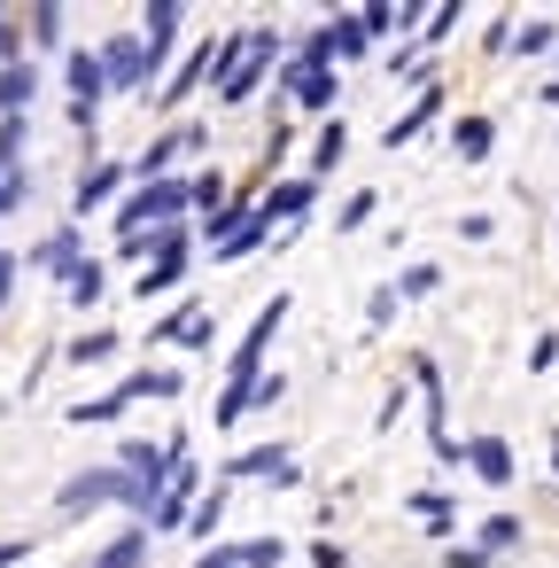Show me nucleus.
<instances>
[{
	"instance_id": "12",
	"label": "nucleus",
	"mask_w": 559,
	"mask_h": 568,
	"mask_svg": "<svg viewBox=\"0 0 559 568\" xmlns=\"http://www.w3.org/2000/svg\"><path fill=\"white\" fill-rule=\"evenodd\" d=\"M32 94V70H0V110H24Z\"/></svg>"
},
{
	"instance_id": "6",
	"label": "nucleus",
	"mask_w": 559,
	"mask_h": 568,
	"mask_svg": "<svg viewBox=\"0 0 559 568\" xmlns=\"http://www.w3.org/2000/svg\"><path fill=\"white\" fill-rule=\"evenodd\" d=\"M156 336H163V343H210V319H203V311H179V319H163Z\"/></svg>"
},
{
	"instance_id": "4",
	"label": "nucleus",
	"mask_w": 559,
	"mask_h": 568,
	"mask_svg": "<svg viewBox=\"0 0 559 568\" xmlns=\"http://www.w3.org/2000/svg\"><path fill=\"white\" fill-rule=\"evenodd\" d=\"M70 87H78V125H85V117H93V94H102V63L70 55Z\"/></svg>"
},
{
	"instance_id": "11",
	"label": "nucleus",
	"mask_w": 559,
	"mask_h": 568,
	"mask_svg": "<svg viewBox=\"0 0 559 568\" xmlns=\"http://www.w3.org/2000/svg\"><path fill=\"white\" fill-rule=\"evenodd\" d=\"M117 180H125V172H117V164H102V172L78 188V203H110V195H117Z\"/></svg>"
},
{
	"instance_id": "13",
	"label": "nucleus",
	"mask_w": 559,
	"mask_h": 568,
	"mask_svg": "<svg viewBox=\"0 0 559 568\" xmlns=\"http://www.w3.org/2000/svg\"><path fill=\"white\" fill-rule=\"evenodd\" d=\"M427 117H435V94H420V110H412V117H397V125H389V140H412Z\"/></svg>"
},
{
	"instance_id": "1",
	"label": "nucleus",
	"mask_w": 559,
	"mask_h": 568,
	"mask_svg": "<svg viewBox=\"0 0 559 568\" xmlns=\"http://www.w3.org/2000/svg\"><path fill=\"white\" fill-rule=\"evenodd\" d=\"M186 195H195V188H186V180H156V188H140V195H133V203L117 211V226H125V241H133V234H140L148 218H171V211H179Z\"/></svg>"
},
{
	"instance_id": "2",
	"label": "nucleus",
	"mask_w": 559,
	"mask_h": 568,
	"mask_svg": "<svg viewBox=\"0 0 559 568\" xmlns=\"http://www.w3.org/2000/svg\"><path fill=\"white\" fill-rule=\"evenodd\" d=\"M148 70H156V47H140V39H117V47H110V63H102L110 87H140Z\"/></svg>"
},
{
	"instance_id": "14",
	"label": "nucleus",
	"mask_w": 559,
	"mask_h": 568,
	"mask_svg": "<svg viewBox=\"0 0 559 568\" xmlns=\"http://www.w3.org/2000/svg\"><path fill=\"white\" fill-rule=\"evenodd\" d=\"M490 148V117H475V125H458V156H482Z\"/></svg>"
},
{
	"instance_id": "9",
	"label": "nucleus",
	"mask_w": 559,
	"mask_h": 568,
	"mask_svg": "<svg viewBox=\"0 0 559 568\" xmlns=\"http://www.w3.org/2000/svg\"><path fill=\"white\" fill-rule=\"evenodd\" d=\"M39 265H55V273H78V234H55L47 250H39Z\"/></svg>"
},
{
	"instance_id": "8",
	"label": "nucleus",
	"mask_w": 559,
	"mask_h": 568,
	"mask_svg": "<svg viewBox=\"0 0 559 568\" xmlns=\"http://www.w3.org/2000/svg\"><path fill=\"white\" fill-rule=\"evenodd\" d=\"M140 553H148V537L133 530V537H117V545H110L102 560H93V568H140Z\"/></svg>"
},
{
	"instance_id": "18",
	"label": "nucleus",
	"mask_w": 559,
	"mask_h": 568,
	"mask_svg": "<svg viewBox=\"0 0 559 568\" xmlns=\"http://www.w3.org/2000/svg\"><path fill=\"white\" fill-rule=\"evenodd\" d=\"M9 281H16V265H0V296H9Z\"/></svg>"
},
{
	"instance_id": "7",
	"label": "nucleus",
	"mask_w": 559,
	"mask_h": 568,
	"mask_svg": "<svg viewBox=\"0 0 559 568\" xmlns=\"http://www.w3.org/2000/svg\"><path fill=\"white\" fill-rule=\"evenodd\" d=\"M466 459H475V467H482L490 482H505V475H513V452H505L498 436H482V444H475V452H466Z\"/></svg>"
},
{
	"instance_id": "16",
	"label": "nucleus",
	"mask_w": 559,
	"mask_h": 568,
	"mask_svg": "<svg viewBox=\"0 0 559 568\" xmlns=\"http://www.w3.org/2000/svg\"><path fill=\"white\" fill-rule=\"evenodd\" d=\"M110 351H117V336H85V343H78V351H70V359H78V366H85V359H110Z\"/></svg>"
},
{
	"instance_id": "10",
	"label": "nucleus",
	"mask_w": 559,
	"mask_h": 568,
	"mask_svg": "<svg viewBox=\"0 0 559 568\" xmlns=\"http://www.w3.org/2000/svg\"><path fill=\"white\" fill-rule=\"evenodd\" d=\"M280 459H288V452L264 444V452H241V459H233V475H280Z\"/></svg>"
},
{
	"instance_id": "15",
	"label": "nucleus",
	"mask_w": 559,
	"mask_h": 568,
	"mask_svg": "<svg viewBox=\"0 0 559 568\" xmlns=\"http://www.w3.org/2000/svg\"><path fill=\"white\" fill-rule=\"evenodd\" d=\"M171 32H179V9H148V39H156V47H163V39H171Z\"/></svg>"
},
{
	"instance_id": "17",
	"label": "nucleus",
	"mask_w": 559,
	"mask_h": 568,
	"mask_svg": "<svg viewBox=\"0 0 559 568\" xmlns=\"http://www.w3.org/2000/svg\"><path fill=\"white\" fill-rule=\"evenodd\" d=\"M93 288H102V273H93V265H78V273H70V296H78V304H93Z\"/></svg>"
},
{
	"instance_id": "5",
	"label": "nucleus",
	"mask_w": 559,
	"mask_h": 568,
	"mask_svg": "<svg viewBox=\"0 0 559 568\" xmlns=\"http://www.w3.org/2000/svg\"><path fill=\"white\" fill-rule=\"evenodd\" d=\"M296 102H304V110H327V102H334V78H327V63H304V70H296Z\"/></svg>"
},
{
	"instance_id": "3",
	"label": "nucleus",
	"mask_w": 559,
	"mask_h": 568,
	"mask_svg": "<svg viewBox=\"0 0 559 568\" xmlns=\"http://www.w3.org/2000/svg\"><path fill=\"white\" fill-rule=\"evenodd\" d=\"M311 195H319L311 180H288V188H280V195H272L256 218H264V226H272V218H304V211H311Z\"/></svg>"
}]
</instances>
